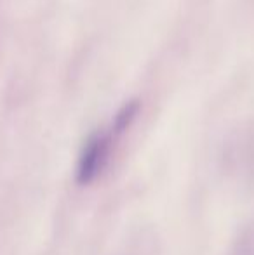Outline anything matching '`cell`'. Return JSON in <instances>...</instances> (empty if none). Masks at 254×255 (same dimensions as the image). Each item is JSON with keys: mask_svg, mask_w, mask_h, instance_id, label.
<instances>
[{"mask_svg": "<svg viewBox=\"0 0 254 255\" xmlns=\"http://www.w3.org/2000/svg\"><path fill=\"white\" fill-rule=\"evenodd\" d=\"M239 255H254V245H244V249Z\"/></svg>", "mask_w": 254, "mask_h": 255, "instance_id": "cell-2", "label": "cell"}, {"mask_svg": "<svg viewBox=\"0 0 254 255\" xmlns=\"http://www.w3.org/2000/svg\"><path fill=\"white\" fill-rule=\"evenodd\" d=\"M115 132L98 130L89 135L84 148L78 156L77 163V181L80 184H89L92 182L98 174L103 170L106 160L110 154V144H112V135Z\"/></svg>", "mask_w": 254, "mask_h": 255, "instance_id": "cell-1", "label": "cell"}]
</instances>
